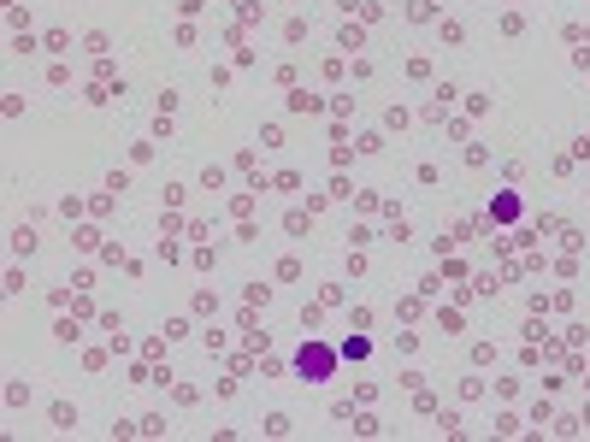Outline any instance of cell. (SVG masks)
<instances>
[{
  "instance_id": "obj_11",
  "label": "cell",
  "mask_w": 590,
  "mask_h": 442,
  "mask_svg": "<svg viewBox=\"0 0 590 442\" xmlns=\"http://www.w3.org/2000/svg\"><path fill=\"white\" fill-rule=\"evenodd\" d=\"M6 407H30V383H6Z\"/></svg>"
},
{
  "instance_id": "obj_2",
  "label": "cell",
  "mask_w": 590,
  "mask_h": 442,
  "mask_svg": "<svg viewBox=\"0 0 590 442\" xmlns=\"http://www.w3.org/2000/svg\"><path fill=\"white\" fill-rule=\"evenodd\" d=\"M514 212H519V195H514V189H502L496 201H490V224H508Z\"/></svg>"
},
{
  "instance_id": "obj_5",
  "label": "cell",
  "mask_w": 590,
  "mask_h": 442,
  "mask_svg": "<svg viewBox=\"0 0 590 442\" xmlns=\"http://www.w3.org/2000/svg\"><path fill=\"white\" fill-rule=\"evenodd\" d=\"M366 354H372V342H366V336H360V330H354V336H349V342H342V360H366Z\"/></svg>"
},
{
  "instance_id": "obj_10",
  "label": "cell",
  "mask_w": 590,
  "mask_h": 442,
  "mask_svg": "<svg viewBox=\"0 0 590 442\" xmlns=\"http://www.w3.org/2000/svg\"><path fill=\"white\" fill-rule=\"evenodd\" d=\"M290 430H295V425L283 419V413H266V437H290Z\"/></svg>"
},
{
  "instance_id": "obj_1",
  "label": "cell",
  "mask_w": 590,
  "mask_h": 442,
  "mask_svg": "<svg viewBox=\"0 0 590 442\" xmlns=\"http://www.w3.org/2000/svg\"><path fill=\"white\" fill-rule=\"evenodd\" d=\"M337 354H342V348H324V342H307V348L295 354V371H301V383H324L331 371H337Z\"/></svg>"
},
{
  "instance_id": "obj_7",
  "label": "cell",
  "mask_w": 590,
  "mask_h": 442,
  "mask_svg": "<svg viewBox=\"0 0 590 442\" xmlns=\"http://www.w3.org/2000/svg\"><path fill=\"white\" fill-rule=\"evenodd\" d=\"M307 29H313L307 18H290V24H283V42H290V47H295V42H307Z\"/></svg>"
},
{
  "instance_id": "obj_13",
  "label": "cell",
  "mask_w": 590,
  "mask_h": 442,
  "mask_svg": "<svg viewBox=\"0 0 590 442\" xmlns=\"http://www.w3.org/2000/svg\"><path fill=\"white\" fill-rule=\"evenodd\" d=\"M437 430L442 437H460V413H437Z\"/></svg>"
},
{
  "instance_id": "obj_6",
  "label": "cell",
  "mask_w": 590,
  "mask_h": 442,
  "mask_svg": "<svg viewBox=\"0 0 590 442\" xmlns=\"http://www.w3.org/2000/svg\"><path fill=\"white\" fill-rule=\"evenodd\" d=\"M290 112H319V95H307V88H295V95H290Z\"/></svg>"
},
{
  "instance_id": "obj_9",
  "label": "cell",
  "mask_w": 590,
  "mask_h": 442,
  "mask_svg": "<svg viewBox=\"0 0 590 442\" xmlns=\"http://www.w3.org/2000/svg\"><path fill=\"white\" fill-rule=\"evenodd\" d=\"M12 248L18 254H36V230H30V224H18V230H12Z\"/></svg>"
},
{
  "instance_id": "obj_4",
  "label": "cell",
  "mask_w": 590,
  "mask_h": 442,
  "mask_svg": "<svg viewBox=\"0 0 590 442\" xmlns=\"http://www.w3.org/2000/svg\"><path fill=\"white\" fill-rule=\"evenodd\" d=\"M54 430H77V407L71 401H54Z\"/></svg>"
},
{
  "instance_id": "obj_8",
  "label": "cell",
  "mask_w": 590,
  "mask_h": 442,
  "mask_svg": "<svg viewBox=\"0 0 590 442\" xmlns=\"http://www.w3.org/2000/svg\"><path fill=\"white\" fill-rule=\"evenodd\" d=\"M307 224H313V206H307V212H290V219H283V230H290V236H307Z\"/></svg>"
},
{
  "instance_id": "obj_12",
  "label": "cell",
  "mask_w": 590,
  "mask_h": 442,
  "mask_svg": "<svg viewBox=\"0 0 590 442\" xmlns=\"http://www.w3.org/2000/svg\"><path fill=\"white\" fill-rule=\"evenodd\" d=\"M354 430H360V437H378L384 425H378V419H372V413H354Z\"/></svg>"
},
{
  "instance_id": "obj_3",
  "label": "cell",
  "mask_w": 590,
  "mask_h": 442,
  "mask_svg": "<svg viewBox=\"0 0 590 442\" xmlns=\"http://www.w3.org/2000/svg\"><path fill=\"white\" fill-rule=\"evenodd\" d=\"M337 47H349V53H354V47H366V29H360V24H342L337 29Z\"/></svg>"
}]
</instances>
